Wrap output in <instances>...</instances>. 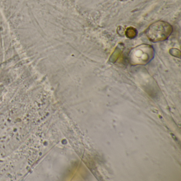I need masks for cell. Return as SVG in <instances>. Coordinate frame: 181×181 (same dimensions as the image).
<instances>
[{
	"label": "cell",
	"instance_id": "obj_1",
	"mask_svg": "<svg viewBox=\"0 0 181 181\" xmlns=\"http://www.w3.org/2000/svg\"><path fill=\"white\" fill-rule=\"evenodd\" d=\"M173 30V27L169 23L164 21H158L148 27L146 35L151 42L157 43L167 39Z\"/></svg>",
	"mask_w": 181,
	"mask_h": 181
},
{
	"label": "cell",
	"instance_id": "obj_2",
	"mask_svg": "<svg viewBox=\"0 0 181 181\" xmlns=\"http://www.w3.org/2000/svg\"><path fill=\"white\" fill-rule=\"evenodd\" d=\"M155 54L153 47L146 44L136 46L131 51L130 61L133 64H145L150 61Z\"/></svg>",
	"mask_w": 181,
	"mask_h": 181
},
{
	"label": "cell",
	"instance_id": "obj_3",
	"mask_svg": "<svg viewBox=\"0 0 181 181\" xmlns=\"http://www.w3.org/2000/svg\"><path fill=\"white\" fill-rule=\"evenodd\" d=\"M137 35V31L135 28L130 27L126 29L125 31V35L130 39H133L135 38Z\"/></svg>",
	"mask_w": 181,
	"mask_h": 181
},
{
	"label": "cell",
	"instance_id": "obj_4",
	"mask_svg": "<svg viewBox=\"0 0 181 181\" xmlns=\"http://www.w3.org/2000/svg\"><path fill=\"white\" fill-rule=\"evenodd\" d=\"M169 53H171L172 55L175 56V57H179L180 56V51L179 49H170Z\"/></svg>",
	"mask_w": 181,
	"mask_h": 181
}]
</instances>
